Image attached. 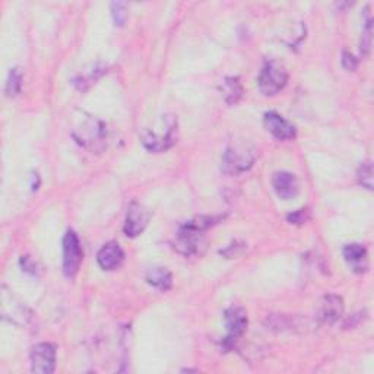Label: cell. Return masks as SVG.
<instances>
[{"label":"cell","mask_w":374,"mask_h":374,"mask_svg":"<svg viewBox=\"0 0 374 374\" xmlns=\"http://www.w3.org/2000/svg\"><path fill=\"white\" fill-rule=\"evenodd\" d=\"M215 221L216 218L214 216H197L183 224L177 233V251L186 256L199 253V248L202 246L204 233L214 226Z\"/></svg>","instance_id":"cell-1"},{"label":"cell","mask_w":374,"mask_h":374,"mask_svg":"<svg viewBox=\"0 0 374 374\" xmlns=\"http://www.w3.org/2000/svg\"><path fill=\"white\" fill-rule=\"evenodd\" d=\"M84 117L75 124L72 131L73 138L79 145L89 149L92 153H98L106 146L107 141V128L106 124L92 116L82 113Z\"/></svg>","instance_id":"cell-2"},{"label":"cell","mask_w":374,"mask_h":374,"mask_svg":"<svg viewBox=\"0 0 374 374\" xmlns=\"http://www.w3.org/2000/svg\"><path fill=\"white\" fill-rule=\"evenodd\" d=\"M256 160L255 149L244 143L233 145L226 149L222 157V171L230 176H238V174L251 170Z\"/></svg>","instance_id":"cell-3"},{"label":"cell","mask_w":374,"mask_h":374,"mask_svg":"<svg viewBox=\"0 0 374 374\" xmlns=\"http://www.w3.org/2000/svg\"><path fill=\"white\" fill-rule=\"evenodd\" d=\"M259 89L266 97H273L281 92L288 82V72L278 62H268L259 75Z\"/></svg>","instance_id":"cell-4"},{"label":"cell","mask_w":374,"mask_h":374,"mask_svg":"<svg viewBox=\"0 0 374 374\" xmlns=\"http://www.w3.org/2000/svg\"><path fill=\"white\" fill-rule=\"evenodd\" d=\"M82 258L84 253L78 234L75 231H67L63 238V272L66 277L72 278L77 275Z\"/></svg>","instance_id":"cell-5"},{"label":"cell","mask_w":374,"mask_h":374,"mask_svg":"<svg viewBox=\"0 0 374 374\" xmlns=\"http://www.w3.org/2000/svg\"><path fill=\"white\" fill-rule=\"evenodd\" d=\"M247 323H248V320H247V313L244 309L230 307L226 312V325H227L229 335L222 341L224 350L226 351L233 350L236 342L238 341V338L244 334V331L247 328Z\"/></svg>","instance_id":"cell-6"},{"label":"cell","mask_w":374,"mask_h":374,"mask_svg":"<svg viewBox=\"0 0 374 374\" xmlns=\"http://www.w3.org/2000/svg\"><path fill=\"white\" fill-rule=\"evenodd\" d=\"M176 133H177V120H174L165 133H157L154 131L145 129L141 135V139H142V143L148 149V151L164 153L177 142Z\"/></svg>","instance_id":"cell-7"},{"label":"cell","mask_w":374,"mask_h":374,"mask_svg":"<svg viewBox=\"0 0 374 374\" xmlns=\"http://www.w3.org/2000/svg\"><path fill=\"white\" fill-rule=\"evenodd\" d=\"M31 371L38 374H52L56 368V348L52 343H38L30 354Z\"/></svg>","instance_id":"cell-8"},{"label":"cell","mask_w":374,"mask_h":374,"mask_svg":"<svg viewBox=\"0 0 374 374\" xmlns=\"http://www.w3.org/2000/svg\"><path fill=\"white\" fill-rule=\"evenodd\" d=\"M2 316L5 320H9L11 323H15L18 326L27 325L28 320L31 319V312L23 303L18 302L16 298L12 295L11 291L6 290V287L2 288Z\"/></svg>","instance_id":"cell-9"},{"label":"cell","mask_w":374,"mask_h":374,"mask_svg":"<svg viewBox=\"0 0 374 374\" xmlns=\"http://www.w3.org/2000/svg\"><path fill=\"white\" fill-rule=\"evenodd\" d=\"M343 314V300L336 294H328L321 298L317 309V320L321 325H335Z\"/></svg>","instance_id":"cell-10"},{"label":"cell","mask_w":374,"mask_h":374,"mask_svg":"<svg viewBox=\"0 0 374 374\" xmlns=\"http://www.w3.org/2000/svg\"><path fill=\"white\" fill-rule=\"evenodd\" d=\"M149 218H151V214L143 205L132 202L128 209L126 222H124V234L128 237H138L146 229Z\"/></svg>","instance_id":"cell-11"},{"label":"cell","mask_w":374,"mask_h":374,"mask_svg":"<svg viewBox=\"0 0 374 374\" xmlns=\"http://www.w3.org/2000/svg\"><path fill=\"white\" fill-rule=\"evenodd\" d=\"M265 128L280 141H291L297 135V129L294 124L285 120L281 114L275 111H269L263 117Z\"/></svg>","instance_id":"cell-12"},{"label":"cell","mask_w":374,"mask_h":374,"mask_svg":"<svg viewBox=\"0 0 374 374\" xmlns=\"http://www.w3.org/2000/svg\"><path fill=\"white\" fill-rule=\"evenodd\" d=\"M272 185L273 190L282 201H290V199L295 197L298 194V189H300L297 177L288 171H278L273 174Z\"/></svg>","instance_id":"cell-13"},{"label":"cell","mask_w":374,"mask_h":374,"mask_svg":"<svg viewBox=\"0 0 374 374\" xmlns=\"http://www.w3.org/2000/svg\"><path fill=\"white\" fill-rule=\"evenodd\" d=\"M98 265L101 269L104 270H113L116 268H119L121 265V262L124 260V252L123 248L120 247L119 243H107L101 251L98 252L97 256Z\"/></svg>","instance_id":"cell-14"},{"label":"cell","mask_w":374,"mask_h":374,"mask_svg":"<svg viewBox=\"0 0 374 374\" xmlns=\"http://www.w3.org/2000/svg\"><path fill=\"white\" fill-rule=\"evenodd\" d=\"M343 258L356 272L361 273L367 269V251L361 244H348L343 248Z\"/></svg>","instance_id":"cell-15"},{"label":"cell","mask_w":374,"mask_h":374,"mask_svg":"<svg viewBox=\"0 0 374 374\" xmlns=\"http://www.w3.org/2000/svg\"><path fill=\"white\" fill-rule=\"evenodd\" d=\"M146 282L158 290L167 291L172 285V275H171V272L165 268H154V269L148 270Z\"/></svg>","instance_id":"cell-16"},{"label":"cell","mask_w":374,"mask_h":374,"mask_svg":"<svg viewBox=\"0 0 374 374\" xmlns=\"http://www.w3.org/2000/svg\"><path fill=\"white\" fill-rule=\"evenodd\" d=\"M221 92L224 95V99H226V103L234 106L238 103V99L243 95V87L238 78H226L221 84Z\"/></svg>","instance_id":"cell-17"},{"label":"cell","mask_w":374,"mask_h":374,"mask_svg":"<svg viewBox=\"0 0 374 374\" xmlns=\"http://www.w3.org/2000/svg\"><path fill=\"white\" fill-rule=\"evenodd\" d=\"M22 72L18 67L11 69L9 72V77H8V82H6V95L8 97H15L21 92L22 88Z\"/></svg>","instance_id":"cell-18"},{"label":"cell","mask_w":374,"mask_h":374,"mask_svg":"<svg viewBox=\"0 0 374 374\" xmlns=\"http://www.w3.org/2000/svg\"><path fill=\"white\" fill-rule=\"evenodd\" d=\"M370 6L364 11V30H363V38H361V52L363 55H368L370 47H371V13L368 12Z\"/></svg>","instance_id":"cell-19"},{"label":"cell","mask_w":374,"mask_h":374,"mask_svg":"<svg viewBox=\"0 0 374 374\" xmlns=\"http://www.w3.org/2000/svg\"><path fill=\"white\" fill-rule=\"evenodd\" d=\"M357 177L363 187H365L367 190H373V164L371 161H365L360 165Z\"/></svg>","instance_id":"cell-20"},{"label":"cell","mask_w":374,"mask_h":374,"mask_svg":"<svg viewBox=\"0 0 374 374\" xmlns=\"http://www.w3.org/2000/svg\"><path fill=\"white\" fill-rule=\"evenodd\" d=\"M111 15L113 19L116 22V25L121 27V25L126 23L128 21V5L123 4V2H113L111 4Z\"/></svg>","instance_id":"cell-21"},{"label":"cell","mask_w":374,"mask_h":374,"mask_svg":"<svg viewBox=\"0 0 374 374\" xmlns=\"http://www.w3.org/2000/svg\"><path fill=\"white\" fill-rule=\"evenodd\" d=\"M357 65H358V60L354 57V55H351L350 52H346V50H343V52H342V66L346 70H356Z\"/></svg>","instance_id":"cell-22"},{"label":"cell","mask_w":374,"mask_h":374,"mask_svg":"<svg viewBox=\"0 0 374 374\" xmlns=\"http://www.w3.org/2000/svg\"><path fill=\"white\" fill-rule=\"evenodd\" d=\"M307 218H309V215H307V209H298L297 212L288 215V221H290L291 224H303Z\"/></svg>","instance_id":"cell-23"},{"label":"cell","mask_w":374,"mask_h":374,"mask_svg":"<svg viewBox=\"0 0 374 374\" xmlns=\"http://www.w3.org/2000/svg\"><path fill=\"white\" fill-rule=\"evenodd\" d=\"M21 265H22V268H23V270L25 272H28V273H31V275H35V273H37V266H35V263L28 258V256H22V259H21Z\"/></svg>","instance_id":"cell-24"}]
</instances>
